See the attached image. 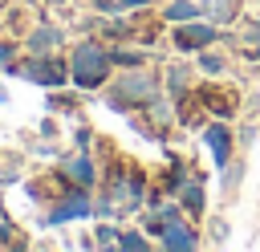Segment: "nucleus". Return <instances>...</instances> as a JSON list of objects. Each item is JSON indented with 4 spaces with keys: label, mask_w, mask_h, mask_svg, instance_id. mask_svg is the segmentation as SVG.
<instances>
[{
    "label": "nucleus",
    "mask_w": 260,
    "mask_h": 252,
    "mask_svg": "<svg viewBox=\"0 0 260 252\" xmlns=\"http://www.w3.org/2000/svg\"><path fill=\"white\" fill-rule=\"evenodd\" d=\"M12 244H16V224L0 219V248H12Z\"/></svg>",
    "instance_id": "nucleus-21"
},
{
    "label": "nucleus",
    "mask_w": 260,
    "mask_h": 252,
    "mask_svg": "<svg viewBox=\"0 0 260 252\" xmlns=\"http://www.w3.org/2000/svg\"><path fill=\"white\" fill-rule=\"evenodd\" d=\"M41 134H45V138H57V122L45 118V122H41Z\"/></svg>",
    "instance_id": "nucleus-24"
},
{
    "label": "nucleus",
    "mask_w": 260,
    "mask_h": 252,
    "mask_svg": "<svg viewBox=\"0 0 260 252\" xmlns=\"http://www.w3.org/2000/svg\"><path fill=\"white\" fill-rule=\"evenodd\" d=\"M154 98H158V77H154V73H146L142 65H134L130 73H122V77L110 85L106 106H110V110H118V114H130L134 106H150Z\"/></svg>",
    "instance_id": "nucleus-1"
},
{
    "label": "nucleus",
    "mask_w": 260,
    "mask_h": 252,
    "mask_svg": "<svg viewBox=\"0 0 260 252\" xmlns=\"http://www.w3.org/2000/svg\"><path fill=\"white\" fill-rule=\"evenodd\" d=\"M162 16H167L171 24H183V20L203 16V4H199V0H171V4L162 8Z\"/></svg>",
    "instance_id": "nucleus-13"
},
{
    "label": "nucleus",
    "mask_w": 260,
    "mask_h": 252,
    "mask_svg": "<svg viewBox=\"0 0 260 252\" xmlns=\"http://www.w3.org/2000/svg\"><path fill=\"white\" fill-rule=\"evenodd\" d=\"M199 73H207V77H219V73H223V57L211 53V45L199 49Z\"/></svg>",
    "instance_id": "nucleus-16"
},
{
    "label": "nucleus",
    "mask_w": 260,
    "mask_h": 252,
    "mask_svg": "<svg viewBox=\"0 0 260 252\" xmlns=\"http://www.w3.org/2000/svg\"><path fill=\"white\" fill-rule=\"evenodd\" d=\"M162 81H167V89H171L175 98H183V89L191 85V69H187L183 61H179V65H167V77H162Z\"/></svg>",
    "instance_id": "nucleus-14"
},
{
    "label": "nucleus",
    "mask_w": 260,
    "mask_h": 252,
    "mask_svg": "<svg viewBox=\"0 0 260 252\" xmlns=\"http://www.w3.org/2000/svg\"><path fill=\"white\" fill-rule=\"evenodd\" d=\"M150 0H118V12H134V8H146Z\"/></svg>",
    "instance_id": "nucleus-23"
},
{
    "label": "nucleus",
    "mask_w": 260,
    "mask_h": 252,
    "mask_svg": "<svg viewBox=\"0 0 260 252\" xmlns=\"http://www.w3.org/2000/svg\"><path fill=\"white\" fill-rule=\"evenodd\" d=\"M162 248H171V252H191V248H199V236H195V228L187 224V219H171L167 228H162Z\"/></svg>",
    "instance_id": "nucleus-8"
},
{
    "label": "nucleus",
    "mask_w": 260,
    "mask_h": 252,
    "mask_svg": "<svg viewBox=\"0 0 260 252\" xmlns=\"http://www.w3.org/2000/svg\"><path fill=\"white\" fill-rule=\"evenodd\" d=\"M0 219H8V215H4V203H0Z\"/></svg>",
    "instance_id": "nucleus-26"
},
{
    "label": "nucleus",
    "mask_w": 260,
    "mask_h": 252,
    "mask_svg": "<svg viewBox=\"0 0 260 252\" xmlns=\"http://www.w3.org/2000/svg\"><path fill=\"white\" fill-rule=\"evenodd\" d=\"M4 102H8V89H4V85H0V106H4Z\"/></svg>",
    "instance_id": "nucleus-25"
},
{
    "label": "nucleus",
    "mask_w": 260,
    "mask_h": 252,
    "mask_svg": "<svg viewBox=\"0 0 260 252\" xmlns=\"http://www.w3.org/2000/svg\"><path fill=\"white\" fill-rule=\"evenodd\" d=\"M57 45H61V28H57V24H37L32 37L24 41V49H28L32 57H37V53H53Z\"/></svg>",
    "instance_id": "nucleus-10"
},
{
    "label": "nucleus",
    "mask_w": 260,
    "mask_h": 252,
    "mask_svg": "<svg viewBox=\"0 0 260 252\" xmlns=\"http://www.w3.org/2000/svg\"><path fill=\"white\" fill-rule=\"evenodd\" d=\"M118 232H122V228H114V224H98V228H93V244H98V248H110V244H118Z\"/></svg>",
    "instance_id": "nucleus-18"
},
{
    "label": "nucleus",
    "mask_w": 260,
    "mask_h": 252,
    "mask_svg": "<svg viewBox=\"0 0 260 252\" xmlns=\"http://www.w3.org/2000/svg\"><path fill=\"white\" fill-rule=\"evenodd\" d=\"M89 211H93L89 187H73V183H69V191H65V195H61V199H57V203L45 211V219H41V224H45V228H57V224H73V219H85Z\"/></svg>",
    "instance_id": "nucleus-5"
},
{
    "label": "nucleus",
    "mask_w": 260,
    "mask_h": 252,
    "mask_svg": "<svg viewBox=\"0 0 260 252\" xmlns=\"http://www.w3.org/2000/svg\"><path fill=\"white\" fill-rule=\"evenodd\" d=\"M232 142H236V134L223 126V118H215V122H207V126H203V146L211 150L215 171H223V167L232 163Z\"/></svg>",
    "instance_id": "nucleus-7"
},
{
    "label": "nucleus",
    "mask_w": 260,
    "mask_h": 252,
    "mask_svg": "<svg viewBox=\"0 0 260 252\" xmlns=\"http://www.w3.org/2000/svg\"><path fill=\"white\" fill-rule=\"evenodd\" d=\"M110 65H114L110 49H102L98 41H81L69 57V77H73L77 89H98V85H106Z\"/></svg>",
    "instance_id": "nucleus-2"
},
{
    "label": "nucleus",
    "mask_w": 260,
    "mask_h": 252,
    "mask_svg": "<svg viewBox=\"0 0 260 252\" xmlns=\"http://www.w3.org/2000/svg\"><path fill=\"white\" fill-rule=\"evenodd\" d=\"M219 37H223V33H219V24H215V20H203V16L183 20V24H175V28H171V45H175L179 53H199V49L215 45Z\"/></svg>",
    "instance_id": "nucleus-4"
},
{
    "label": "nucleus",
    "mask_w": 260,
    "mask_h": 252,
    "mask_svg": "<svg viewBox=\"0 0 260 252\" xmlns=\"http://www.w3.org/2000/svg\"><path fill=\"white\" fill-rule=\"evenodd\" d=\"M179 207H183L187 215H203L207 203H203V183H199V179H191V183L179 187Z\"/></svg>",
    "instance_id": "nucleus-12"
},
{
    "label": "nucleus",
    "mask_w": 260,
    "mask_h": 252,
    "mask_svg": "<svg viewBox=\"0 0 260 252\" xmlns=\"http://www.w3.org/2000/svg\"><path fill=\"white\" fill-rule=\"evenodd\" d=\"M89 142H93V130H89V126H77V130H73V146L89 150Z\"/></svg>",
    "instance_id": "nucleus-22"
},
{
    "label": "nucleus",
    "mask_w": 260,
    "mask_h": 252,
    "mask_svg": "<svg viewBox=\"0 0 260 252\" xmlns=\"http://www.w3.org/2000/svg\"><path fill=\"white\" fill-rule=\"evenodd\" d=\"M45 106H49V110H57V114H65V110H73V106H77V102H73V98H69V93H57V89H53V93H49V98H45Z\"/></svg>",
    "instance_id": "nucleus-19"
},
{
    "label": "nucleus",
    "mask_w": 260,
    "mask_h": 252,
    "mask_svg": "<svg viewBox=\"0 0 260 252\" xmlns=\"http://www.w3.org/2000/svg\"><path fill=\"white\" fill-rule=\"evenodd\" d=\"M195 98H199V106H203V110H211V114H215V118H223V122H228V118H236V110H240L232 89H211V85H207V89H199Z\"/></svg>",
    "instance_id": "nucleus-9"
},
{
    "label": "nucleus",
    "mask_w": 260,
    "mask_h": 252,
    "mask_svg": "<svg viewBox=\"0 0 260 252\" xmlns=\"http://www.w3.org/2000/svg\"><path fill=\"white\" fill-rule=\"evenodd\" d=\"M110 57H114V65H122V69H134V65H146V49H114Z\"/></svg>",
    "instance_id": "nucleus-15"
},
{
    "label": "nucleus",
    "mask_w": 260,
    "mask_h": 252,
    "mask_svg": "<svg viewBox=\"0 0 260 252\" xmlns=\"http://www.w3.org/2000/svg\"><path fill=\"white\" fill-rule=\"evenodd\" d=\"M199 4H203V16L215 24H232L240 16V0H199Z\"/></svg>",
    "instance_id": "nucleus-11"
},
{
    "label": "nucleus",
    "mask_w": 260,
    "mask_h": 252,
    "mask_svg": "<svg viewBox=\"0 0 260 252\" xmlns=\"http://www.w3.org/2000/svg\"><path fill=\"white\" fill-rule=\"evenodd\" d=\"M12 61H16V45L12 41H0V73H8Z\"/></svg>",
    "instance_id": "nucleus-20"
},
{
    "label": "nucleus",
    "mask_w": 260,
    "mask_h": 252,
    "mask_svg": "<svg viewBox=\"0 0 260 252\" xmlns=\"http://www.w3.org/2000/svg\"><path fill=\"white\" fill-rule=\"evenodd\" d=\"M57 175H61L65 183H73V187H93V183H98V163H93V154H89V150L73 146V154H65V159H61Z\"/></svg>",
    "instance_id": "nucleus-6"
},
{
    "label": "nucleus",
    "mask_w": 260,
    "mask_h": 252,
    "mask_svg": "<svg viewBox=\"0 0 260 252\" xmlns=\"http://www.w3.org/2000/svg\"><path fill=\"white\" fill-rule=\"evenodd\" d=\"M118 248H126V252H146V236L142 232H118Z\"/></svg>",
    "instance_id": "nucleus-17"
},
{
    "label": "nucleus",
    "mask_w": 260,
    "mask_h": 252,
    "mask_svg": "<svg viewBox=\"0 0 260 252\" xmlns=\"http://www.w3.org/2000/svg\"><path fill=\"white\" fill-rule=\"evenodd\" d=\"M8 73H12V77H24V81H37V85H45V89H61L65 81H73V77H69V65H61V61L49 57V53H37V57L24 61V65H8Z\"/></svg>",
    "instance_id": "nucleus-3"
}]
</instances>
